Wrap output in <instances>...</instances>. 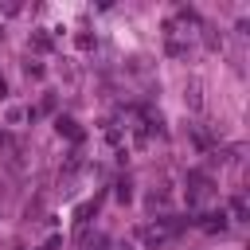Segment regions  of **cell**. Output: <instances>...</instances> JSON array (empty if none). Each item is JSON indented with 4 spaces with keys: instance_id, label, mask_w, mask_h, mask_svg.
I'll list each match as a JSON object with an SVG mask.
<instances>
[{
    "instance_id": "cell-1",
    "label": "cell",
    "mask_w": 250,
    "mask_h": 250,
    "mask_svg": "<svg viewBox=\"0 0 250 250\" xmlns=\"http://www.w3.org/2000/svg\"><path fill=\"white\" fill-rule=\"evenodd\" d=\"M188 184H191V191H188V203H203V199L211 195V180H207L203 172H191V176H188Z\"/></svg>"
},
{
    "instance_id": "cell-2",
    "label": "cell",
    "mask_w": 250,
    "mask_h": 250,
    "mask_svg": "<svg viewBox=\"0 0 250 250\" xmlns=\"http://www.w3.org/2000/svg\"><path fill=\"white\" fill-rule=\"evenodd\" d=\"M227 223H230V219H227V211H211V215H203V223H199V227L215 234V230H227Z\"/></svg>"
},
{
    "instance_id": "cell-3",
    "label": "cell",
    "mask_w": 250,
    "mask_h": 250,
    "mask_svg": "<svg viewBox=\"0 0 250 250\" xmlns=\"http://www.w3.org/2000/svg\"><path fill=\"white\" fill-rule=\"evenodd\" d=\"M55 129H59L62 137H74V141L82 137V133H78V125H74V117H59V121H55Z\"/></svg>"
},
{
    "instance_id": "cell-4",
    "label": "cell",
    "mask_w": 250,
    "mask_h": 250,
    "mask_svg": "<svg viewBox=\"0 0 250 250\" xmlns=\"http://www.w3.org/2000/svg\"><path fill=\"white\" fill-rule=\"evenodd\" d=\"M230 215H234V219H242V215H246V203H242V199H234V203H230Z\"/></svg>"
},
{
    "instance_id": "cell-5",
    "label": "cell",
    "mask_w": 250,
    "mask_h": 250,
    "mask_svg": "<svg viewBox=\"0 0 250 250\" xmlns=\"http://www.w3.org/2000/svg\"><path fill=\"white\" fill-rule=\"evenodd\" d=\"M129 195H133V191H129V180H121V184H117V199H129Z\"/></svg>"
},
{
    "instance_id": "cell-6",
    "label": "cell",
    "mask_w": 250,
    "mask_h": 250,
    "mask_svg": "<svg viewBox=\"0 0 250 250\" xmlns=\"http://www.w3.org/2000/svg\"><path fill=\"white\" fill-rule=\"evenodd\" d=\"M117 250H133V246H117Z\"/></svg>"
}]
</instances>
